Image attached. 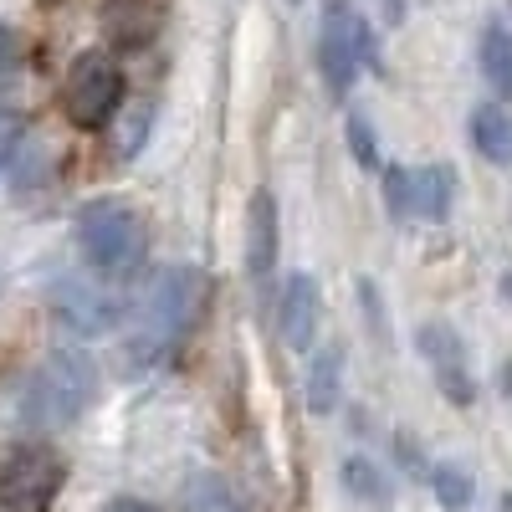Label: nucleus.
<instances>
[{"mask_svg":"<svg viewBox=\"0 0 512 512\" xmlns=\"http://www.w3.org/2000/svg\"><path fill=\"white\" fill-rule=\"evenodd\" d=\"M200 303H205L200 267H164V272H154L144 303H139V323H134V333H128V359L144 364V369L159 364L190 333Z\"/></svg>","mask_w":512,"mask_h":512,"instance_id":"nucleus-1","label":"nucleus"},{"mask_svg":"<svg viewBox=\"0 0 512 512\" xmlns=\"http://www.w3.org/2000/svg\"><path fill=\"white\" fill-rule=\"evenodd\" d=\"M93 400V359L82 349H52L21 390V420L31 431H62Z\"/></svg>","mask_w":512,"mask_h":512,"instance_id":"nucleus-2","label":"nucleus"},{"mask_svg":"<svg viewBox=\"0 0 512 512\" xmlns=\"http://www.w3.org/2000/svg\"><path fill=\"white\" fill-rule=\"evenodd\" d=\"M77 241H82V256L98 277H134L144 267V221L134 205L123 200H93L82 205L77 216Z\"/></svg>","mask_w":512,"mask_h":512,"instance_id":"nucleus-3","label":"nucleus"},{"mask_svg":"<svg viewBox=\"0 0 512 512\" xmlns=\"http://www.w3.org/2000/svg\"><path fill=\"white\" fill-rule=\"evenodd\" d=\"M118 103H123V67L108 52H82L67 72V93H62L67 118L77 128H103Z\"/></svg>","mask_w":512,"mask_h":512,"instance_id":"nucleus-4","label":"nucleus"},{"mask_svg":"<svg viewBox=\"0 0 512 512\" xmlns=\"http://www.w3.org/2000/svg\"><path fill=\"white\" fill-rule=\"evenodd\" d=\"M359 62H369V31L344 0H323V31H318V67L333 93H349L359 77Z\"/></svg>","mask_w":512,"mask_h":512,"instance_id":"nucleus-5","label":"nucleus"},{"mask_svg":"<svg viewBox=\"0 0 512 512\" xmlns=\"http://www.w3.org/2000/svg\"><path fill=\"white\" fill-rule=\"evenodd\" d=\"M62 487V461L41 446H21L0 461V507L6 512H41Z\"/></svg>","mask_w":512,"mask_h":512,"instance_id":"nucleus-6","label":"nucleus"},{"mask_svg":"<svg viewBox=\"0 0 512 512\" xmlns=\"http://www.w3.org/2000/svg\"><path fill=\"white\" fill-rule=\"evenodd\" d=\"M52 303H57V318L67 328H77L82 338H98L118 323V303L88 277H62L57 292H52Z\"/></svg>","mask_w":512,"mask_h":512,"instance_id":"nucleus-7","label":"nucleus"},{"mask_svg":"<svg viewBox=\"0 0 512 512\" xmlns=\"http://www.w3.org/2000/svg\"><path fill=\"white\" fill-rule=\"evenodd\" d=\"M277 323H282V338H287V349H303V354H308L313 333H318V282H313L308 272L287 277V287H282V313H277Z\"/></svg>","mask_w":512,"mask_h":512,"instance_id":"nucleus-8","label":"nucleus"},{"mask_svg":"<svg viewBox=\"0 0 512 512\" xmlns=\"http://www.w3.org/2000/svg\"><path fill=\"white\" fill-rule=\"evenodd\" d=\"M272 267H277V200L256 190L246 210V277L262 282Z\"/></svg>","mask_w":512,"mask_h":512,"instance_id":"nucleus-9","label":"nucleus"},{"mask_svg":"<svg viewBox=\"0 0 512 512\" xmlns=\"http://www.w3.org/2000/svg\"><path fill=\"white\" fill-rule=\"evenodd\" d=\"M338 390H344V349L328 344L308 359V374H303V405L313 415H328L338 405Z\"/></svg>","mask_w":512,"mask_h":512,"instance_id":"nucleus-10","label":"nucleus"},{"mask_svg":"<svg viewBox=\"0 0 512 512\" xmlns=\"http://www.w3.org/2000/svg\"><path fill=\"white\" fill-rule=\"evenodd\" d=\"M103 31L118 47H139L159 31V6L154 0H103Z\"/></svg>","mask_w":512,"mask_h":512,"instance_id":"nucleus-11","label":"nucleus"},{"mask_svg":"<svg viewBox=\"0 0 512 512\" xmlns=\"http://www.w3.org/2000/svg\"><path fill=\"white\" fill-rule=\"evenodd\" d=\"M472 144L482 159L492 164H512V118L497 108V103H482L472 113Z\"/></svg>","mask_w":512,"mask_h":512,"instance_id":"nucleus-12","label":"nucleus"},{"mask_svg":"<svg viewBox=\"0 0 512 512\" xmlns=\"http://www.w3.org/2000/svg\"><path fill=\"white\" fill-rule=\"evenodd\" d=\"M451 169L431 164V169H415V221H441L451 210Z\"/></svg>","mask_w":512,"mask_h":512,"instance_id":"nucleus-13","label":"nucleus"},{"mask_svg":"<svg viewBox=\"0 0 512 512\" xmlns=\"http://www.w3.org/2000/svg\"><path fill=\"white\" fill-rule=\"evenodd\" d=\"M420 354L436 364V374H461L466 369V354H461V333L451 323H420Z\"/></svg>","mask_w":512,"mask_h":512,"instance_id":"nucleus-14","label":"nucleus"},{"mask_svg":"<svg viewBox=\"0 0 512 512\" xmlns=\"http://www.w3.org/2000/svg\"><path fill=\"white\" fill-rule=\"evenodd\" d=\"M482 72L502 98H512V31L502 21H492L482 31Z\"/></svg>","mask_w":512,"mask_h":512,"instance_id":"nucleus-15","label":"nucleus"},{"mask_svg":"<svg viewBox=\"0 0 512 512\" xmlns=\"http://www.w3.org/2000/svg\"><path fill=\"white\" fill-rule=\"evenodd\" d=\"M431 492L441 497L446 512H466V507H472V472L441 461V466H431Z\"/></svg>","mask_w":512,"mask_h":512,"instance_id":"nucleus-16","label":"nucleus"},{"mask_svg":"<svg viewBox=\"0 0 512 512\" xmlns=\"http://www.w3.org/2000/svg\"><path fill=\"white\" fill-rule=\"evenodd\" d=\"M344 492H354L364 502H384L390 497V477H384L369 456H349L344 461Z\"/></svg>","mask_w":512,"mask_h":512,"instance_id":"nucleus-17","label":"nucleus"},{"mask_svg":"<svg viewBox=\"0 0 512 512\" xmlns=\"http://www.w3.org/2000/svg\"><path fill=\"white\" fill-rule=\"evenodd\" d=\"M384 205H390L395 221H415V169L405 164L384 169Z\"/></svg>","mask_w":512,"mask_h":512,"instance_id":"nucleus-18","label":"nucleus"},{"mask_svg":"<svg viewBox=\"0 0 512 512\" xmlns=\"http://www.w3.org/2000/svg\"><path fill=\"white\" fill-rule=\"evenodd\" d=\"M349 144H354V159L359 164H374V128L359 113H349Z\"/></svg>","mask_w":512,"mask_h":512,"instance_id":"nucleus-19","label":"nucleus"},{"mask_svg":"<svg viewBox=\"0 0 512 512\" xmlns=\"http://www.w3.org/2000/svg\"><path fill=\"white\" fill-rule=\"evenodd\" d=\"M21 57H26V41H21V31L0 26V72H6V67H16Z\"/></svg>","mask_w":512,"mask_h":512,"instance_id":"nucleus-20","label":"nucleus"},{"mask_svg":"<svg viewBox=\"0 0 512 512\" xmlns=\"http://www.w3.org/2000/svg\"><path fill=\"white\" fill-rule=\"evenodd\" d=\"M21 149V123L11 113H0V169H6V159Z\"/></svg>","mask_w":512,"mask_h":512,"instance_id":"nucleus-21","label":"nucleus"},{"mask_svg":"<svg viewBox=\"0 0 512 512\" xmlns=\"http://www.w3.org/2000/svg\"><path fill=\"white\" fill-rule=\"evenodd\" d=\"M144 128H149V108H139L134 118H128V128H123V144H118V149H123V154H134V149H139V134H144Z\"/></svg>","mask_w":512,"mask_h":512,"instance_id":"nucleus-22","label":"nucleus"},{"mask_svg":"<svg viewBox=\"0 0 512 512\" xmlns=\"http://www.w3.org/2000/svg\"><path fill=\"white\" fill-rule=\"evenodd\" d=\"M103 512H154V507H144V502H134V497H118V502H108Z\"/></svg>","mask_w":512,"mask_h":512,"instance_id":"nucleus-23","label":"nucleus"},{"mask_svg":"<svg viewBox=\"0 0 512 512\" xmlns=\"http://www.w3.org/2000/svg\"><path fill=\"white\" fill-rule=\"evenodd\" d=\"M502 512H512V492H502Z\"/></svg>","mask_w":512,"mask_h":512,"instance_id":"nucleus-24","label":"nucleus"},{"mask_svg":"<svg viewBox=\"0 0 512 512\" xmlns=\"http://www.w3.org/2000/svg\"><path fill=\"white\" fill-rule=\"evenodd\" d=\"M502 292H507V297H512V277H507V282H502Z\"/></svg>","mask_w":512,"mask_h":512,"instance_id":"nucleus-25","label":"nucleus"}]
</instances>
